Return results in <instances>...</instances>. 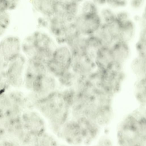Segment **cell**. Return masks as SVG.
<instances>
[{"label":"cell","instance_id":"6da1fadb","mask_svg":"<svg viewBox=\"0 0 146 146\" xmlns=\"http://www.w3.org/2000/svg\"><path fill=\"white\" fill-rule=\"evenodd\" d=\"M34 107L48 122L51 130L57 135L70 114V107L63 91L57 90L35 102Z\"/></svg>","mask_w":146,"mask_h":146},{"label":"cell","instance_id":"7a4b0ae2","mask_svg":"<svg viewBox=\"0 0 146 146\" xmlns=\"http://www.w3.org/2000/svg\"><path fill=\"white\" fill-rule=\"evenodd\" d=\"M57 46L47 34L37 31L27 36L21 44V49L28 59L46 64L52 58Z\"/></svg>","mask_w":146,"mask_h":146},{"label":"cell","instance_id":"3957f363","mask_svg":"<svg viewBox=\"0 0 146 146\" xmlns=\"http://www.w3.org/2000/svg\"><path fill=\"white\" fill-rule=\"evenodd\" d=\"M57 135L66 143L77 145L90 141L94 137L95 133L87 122L72 118L63 125Z\"/></svg>","mask_w":146,"mask_h":146},{"label":"cell","instance_id":"277c9868","mask_svg":"<svg viewBox=\"0 0 146 146\" xmlns=\"http://www.w3.org/2000/svg\"><path fill=\"white\" fill-rule=\"evenodd\" d=\"M145 119L131 116L122 124L118 132L120 144L123 145H142L145 144Z\"/></svg>","mask_w":146,"mask_h":146},{"label":"cell","instance_id":"5b68a950","mask_svg":"<svg viewBox=\"0 0 146 146\" xmlns=\"http://www.w3.org/2000/svg\"><path fill=\"white\" fill-rule=\"evenodd\" d=\"M72 59V52L67 45L57 47L52 59L46 64L48 72L59 78L70 69Z\"/></svg>","mask_w":146,"mask_h":146},{"label":"cell","instance_id":"8992f818","mask_svg":"<svg viewBox=\"0 0 146 146\" xmlns=\"http://www.w3.org/2000/svg\"><path fill=\"white\" fill-rule=\"evenodd\" d=\"M55 77L48 73L36 78L32 82L30 90L33 92V102L45 98L57 90Z\"/></svg>","mask_w":146,"mask_h":146},{"label":"cell","instance_id":"52a82bcc","mask_svg":"<svg viewBox=\"0 0 146 146\" xmlns=\"http://www.w3.org/2000/svg\"><path fill=\"white\" fill-rule=\"evenodd\" d=\"M74 23L80 34L85 36L93 35L102 23L99 13L92 14L81 13L77 16Z\"/></svg>","mask_w":146,"mask_h":146},{"label":"cell","instance_id":"ba28073f","mask_svg":"<svg viewBox=\"0 0 146 146\" xmlns=\"http://www.w3.org/2000/svg\"><path fill=\"white\" fill-rule=\"evenodd\" d=\"M22 119L25 122L24 128L31 136L38 135L46 131V120L37 110L24 113Z\"/></svg>","mask_w":146,"mask_h":146},{"label":"cell","instance_id":"9c48e42d","mask_svg":"<svg viewBox=\"0 0 146 146\" xmlns=\"http://www.w3.org/2000/svg\"><path fill=\"white\" fill-rule=\"evenodd\" d=\"M5 74L10 84L14 86H20L26 64L24 56L21 54L8 63Z\"/></svg>","mask_w":146,"mask_h":146},{"label":"cell","instance_id":"30bf717a","mask_svg":"<svg viewBox=\"0 0 146 146\" xmlns=\"http://www.w3.org/2000/svg\"><path fill=\"white\" fill-rule=\"evenodd\" d=\"M21 44L15 36H8L0 42V52L5 63H7L20 54Z\"/></svg>","mask_w":146,"mask_h":146},{"label":"cell","instance_id":"8fae6325","mask_svg":"<svg viewBox=\"0 0 146 146\" xmlns=\"http://www.w3.org/2000/svg\"><path fill=\"white\" fill-rule=\"evenodd\" d=\"M26 65L25 85L26 87L29 90L32 82L35 79L49 72L46 64L38 60L28 59Z\"/></svg>","mask_w":146,"mask_h":146},{"label":"cell","instance_id":"7c38bea8","mask_svg":"<svg viewBox=\"0 0 146 146\" xmlns=\"http://www.w3.org/2000/svg\"><path fill=\"white\" fill-rule=\"evenodd\" d=\"M95 62L97 68L101 70L110 68L114 63L111 47L102 46L98 53Z\"/></svg>","mask_w":146,"mask_h":146},{"label":"cell","instance_id":"4fadbf2b","mask_svg":"<svg viewBox=\"0 0 146 146\" xmlns=\"http://www.w3.org/2000/svg\"><path fill=\"white\" fill-rule=\"evenodd\" d=\"M111 48L114 62L122 66L129 54L130 50L127 43L118 41Z\"/></svg>","mask_w":146,"mask_h":146},{"label":"cell","instance_id":"5bb4252c","mask_svg":"<svg viewBox=\"0 0 146 146\" xmlns=\"http://www.w3.org/2000/svg\"><path fill=\"white\" fill-rule=\"evenodd\" d=\"M120 22L121 27L118 41L127 43L133 35L135 30L134 24L129 19Z\"/></svg>","mask_w":146,"mask_h":146},{"label":"cell","instance_id":"9a60e30c","mask_svg":"<svg viewBox=\"0 0 146 146\" xmlns=\"http://www.w3.org/2000/svg\"><path fill=\"white\" fill-rule=\"evenodd\" d=\"M56 0H33V4L38 10L45 16L50 17L54 14Z\"/></svg>","mask_w":146,"mask_h":146},{"label":"cell","instance_id":"2e32d148","mask_svg":"<svg viewBox=\"0 0 146 146\" xmlns=\"http://www.w3.org/2000/svg\"><path fill=\"white\" fill-rule=\"evenodd\" d=\"M58 143L53 135L46 131L32 138V144L34 146H55Z\"/></svg>","mask_w":146,"mask_h":146},{"label":"cell","instance_id":"e0dca14e","mask_svg":"<svg viewBox=\"0 0 146 146\" xmlns=\"http://www.w3.org/2000/svg\"><path fill=\"white\" fill-rule=\"evenodd\" d=\"M99 14L103 23L108 24L116 19V14L110 8L103 9Z\"/></svg>","mask_w":146,"mask_h":146},{"label":"cell","instance_id":"ac0fdd59","mask_svg":"<svg viewBox=\"0 0 146 146\" xmlns=\"http://www.w3.org/2000/svg\"><path fill=\"white\" fill-rule=\"evenodd\" d=\"M10 23V17L7 11L0 12V36L2 35Z\"/></svg>","mask_w":146,"mask_h":146},{"label":"cell","instance_id":"d6986e66","mask_svg":"<svg viewBox=\"0 0 146 146\" xmlns=\"http://www.w3.org/2000/svg\"><path fill=\"white\" fill-rule=\"evenodd\" d=\"M81 13L85 14H92L98 13V9L96 4L92 1H87L83 4Z\"/></svg>","mask_w":146,"mask_h":146},{"label":"cell","instance_id":"ffe728a7","mask_svg":"<svg viewBox=\"0 0 146 146\" xmlns=\"http://www.w3.org/2000/svg\"><path fill=\"white\" fill-rule=\"evenodd\" d=\"M20 0H3L7 10H13L17 7Z\"/></svg>","mask_w":146,"mask_h":146},{"label":"cell","instance_id":"44dd1931","mask_svg":"<svg viewBox=\"0 0 146 146\" xmlns=\"http://www.w3.org/2000/svg\"><path fill=\"white\" fill-rule=\"evenodd\" d=\"M116 18L120 22H122L129 19L128 13L125 11H121L116 14Z\"/></svg>","mask_w":146,"mask_h":146},{"label":"cell","instance_id":"7402d4cb","mask_svg":"<svg viewBox=\"0 0 146 146\" xmlns=\"http://www.w3.org/2000/svg\"><path fill=\"white\" fill-rule=\"evenodd\" d=\"M143 2V0H130V3L133 8L137 9L142 6Z\"/></svg>","mask_w":146,"mask_h":146},{"label":"cell","instance_id":"603a6c76","mask_svg":"<svg viewBox=\"0 0 146 146\" xmlns=\"http://www.w3.org/2000/svg\"><path fill=\"white\" fill-rule=\"evenodd\" d=\"M6 11H7L5 7L3 0H0V12Z\"/></svg>","mask_w":146,"mask_h":146},{"label":"cell","instance_id":"cb8c5ba5","mask_svg":"<svg viewBox=\"0 0 146 146\" xmlns=\"http://www.w3.org/2000/svg\"><path fill=\"white\" fill-rule=\"evenodd\" d=\"M13 100L15 102L18 104H20L22 103V102H23V100L21 99V98L18 96H16Z\"/></svg>","mask_w":146,"mask_h":146},{"label":"cell","instance_id":"d4e9b609","mask_svg":"<svg viewBox=\"0 0 146 146\" xmlns=\"http://www.w3.org/2000/svg\"><path fill=\"white\" fill-rule=\"evenodd\" d=\"M4 62L0 52V71L2 70Z\"/></svg>","mask_w":146,"mask_h":146},{"label":"cell","instance_id":"484cf974","mask_svg":"<svg viewBox=\"0 0 146 146\" xmlns=\"http://www.w3.org/2000/svg\"><path fill=\"white\" fill-rule=\"evenodd\" d=\"M15 128L17 130H20L23 128V125L21 123L17 124L15 127Z\"/></svg>","mask_w":146,"mask_h":146},{"label":"cell","instance_id":"4316f807","mask_svg":"<svg viewBox=\"0 0 146 146\" xmlns=\"http://www.w3.org/2000/svg\"><path fill=\"white\" fill-rule=\"evenodd\" d=\"M12 114V111L10 109L7 110L5 113V115L7 117H10L11 115Z\"/></svg>","mask_w":146,"mask_h":146},{"label":"cell","instance_id":"83f0119b","mask_svg":"<svg viewBox=\"0 0 146 146\" xmlns=\"http://www.w3.org/2000/svg\"><path fill=\"white\" fill-rule=\"evenodd\" d=\"M16 96V94L13 92H11L9 96V98L12 100H14Z\"/></svg>","mask_w":146,"mask_h":146},{"label":"cell","instance_id":"f1b7e54d","mask_svg":"<svg viewBox=\"0 0 146 146\" xmlns=\"http://www.w3.org/2000/svg\"><path fill=\"white\" fill-rule=\"evenodd\" d=\"M9 124L11 126H13L16 123L15 119L11 118L9 121Z\"/></svg>","mask_w":146,"mask_h":146},{"label":"cell","instance_id":"f546056e","mask_svg":"<svg viewBox=\"0 0 146 146\" xmlns=\"http://www.w3.org/2000/svg\"><path fill=\"white\" fill-rule=\"evenodd\" d=\"M15 119L16 123L19 124L21 123V120L20 117L17 116Z\"/></svg>","mask_w":146,"mask_h":146},{"label":"cell","instance_id":"4dcf8cb0","mask_svg":"<svg viewBox=\"0 0 146 146\" xmlns=\"http://www.w3.org/2000/svg\"><path fill=\"white\" fill-rule=\"evenodd\" d=\"M3 145L5 146H10V143L8 141H5L4 142Z\"/></svg>","mask_w":146,"mask_h":146},{"label":"cell","instance_id":"1f68e13d","mask_svg":"<svg viewBox=\"0 0 146 146\" xmlns=\"http://www.w3.org/2000/svg\"><path fill=\"white\" fill-rule=\"evenodd\" d=\"M5 133V131L4 129L3 128H0V135H3Z\"/></svg>","mask_w":146,"mask_h":146},{"label":"cell","instance_id":"d6a6232c","mask_svg":"<svg viewBox=\"0 0 146 146\" xmlns=\"http://www.w3.org/2000/svg\"><path fill=\"white\" fill-rule=\"evenodd\" d=\"M17 94L18 95L17 96L21 98L23 97V93L21 92H18Z\"/></svg>","mask_w":146,"mask_h":146},{"label":"cell","instance_id":"836d02e7","mask_svg":"<svg viewBox=\"0 0 146 146\" xmlns=\"http://www.w3.org/2000/svg\"><path fill=\"white\" fill-rule=\"evenodd\" d=\"M8 128V131L9 133H12L13 131V129L12 127H9Z\"/></svg>","mask_w":146,"mask_h":146},{"label":"cell","instance_id":"e575fe53","mask_svg":"<svg viewBox=\"0 0 146 146\" xmlns=\"http://www.w3.org/2000/svg\"><path fill=\"white\" fill-rule=\"evenodd\" d=\"M5 94H2L0 95V98L1 99H3L5 98Z\"/></svg>","mask_w":146,"mask_h":146},{"label":"cell","instance_id":"d590c367","mask_svg":"<svg viewBox=\"0 0 146 146\" xmlns=\"http://www.w3.org/2000/svg\"><path fill=\"white\" fill-rule=\"evenodd\" d=\"M77 3H78L82 1L83 0H71Z\"/></svg>","mask_w":146,"mask_h":146},{"label":"cell","instance_id":"8d00e7d4","mask_svg":"<svg viewBox=\"0 0 146 146\" xmlns=\"http://www.w3.org/2000/svg\"><path fill=\"white\" fill-rule=\"evenodd\" d=\"M4 127L6 128H7L9 127V125L8 123H7L6 122L4 124Z\"/></svg>","mask_w":146,"mask_h":146},{"label":"cell","instance_id":"74e56055","mask_svg":"<svg viewBox=\"0 0 146 146\" xmlns=\"http://www.w3.org/2000/svg\"><path fill=\"white\" fill-rule=\"evenodd\" d=\"M4 117V115L2 113H0V119H2Z\"/></svg>","mask_w":146,"mask_h":146},{"label":"cell","instance_id":"f35d334b","mask_svg":"<svg viewBox=\"0 0 146 146\" xmlns=\"http://www.w3.org/2000/svg\"><path fill=\"white\" fill-rule=\"evenodd\" d=\"M3 112V110L1 109H0V113H2Z\"/></svg>","mask_w":146,"mask_h":146}]
</instances>
